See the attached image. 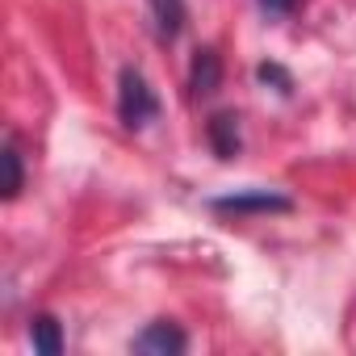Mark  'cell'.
I'll use <instances>...</instances> for the list:
<instances>
[{
  "mask_svg": "<svg viewBox=\"0 0 356 356\" xmlns=\"http://www.w3.org/2000/svg\"><path fill=\"white\" fill-rule=\"evenodd\" d=\"M155 113H159V101H155L147 76L138 67H122V76H118V118H122V126L143 130V126L155 122Z\"/></svg>",
  "mask_w": 356,
  "mask_h": 356,
  "instance_id": "1",
  "label": "cell"
},
{
  "mask_svg": "<svg viewBox=\"0 0 356 356\" xmlns=\"http://www.w3.org/2000/svg\"><path fill=\"white\" fill-rule=\"evenodd\" d=\"M189 348V339H185V331L176 327V323H147L134 339H130V352H138V356H181Z\"/></svg>",
  "mask_w": 356,
  "mask_h": 356,
  "instance_id": "2",
  "label": "cell"
},
{
  "mask_svg": "<svg viewBox=\"0 0 356 356\" xmlns=\"http://www.w3.org/2000/svg\"><path fill=\"white\" fill-rule=\"evenodd\" d=\"M214 210L218 214H285L293 210L289 197L281 193H268V189H252V193H231V197H214Z\"/></svg>",
  "mask_w": 356,
  "mask_h": 356,
  "instance_id": "3",
  "label": "cell"
},
{
  "mask_svg": "<svg viewBox=\"0 0 356 356\" xmlns=\"http://www.w3.org/2000/svg\"><path fill=\"white\" fill-rule=\"evenodd\" d=\"M218 84H222V59L214 47H202L189 67V88H193V97H210V92H218Z\"/></svg>",
  "mask_w": 356,
  "mask_h": 356,
  "instance_id": "4",
  "label": "cell"
},
{
  "mask_svg": "<svg viewBox=\"0 0 356 356\" xmlns=\"http://www.w3.org/2000/svg\"><path fill=\"white\" fill-rule=\"evenodd\" d=\"M147 5H151V22H155V38L159 42H176V38H181L185 17H189L185 0H147Z\"/></svg>",
  "mask_w": 356,
  "mask_h": 356,
  "instance_id": "5",
  "label": "cell"
},
{
  "mask_svg": "<svg viewBox=\"0 0 356 356\" xmlns=\"http://www.w3.org/2000/svg\"><path fill=\"white\" fill-rule=\"evenodd\" d=\"M206 134H210V147H214L218 159H235L239 155V118L231 109L227 113H214L210 126H206Z\"/></svg>",
  "mask_w": 356,
  "mask_h": 356,
  "instance_id": "6",
  "label": "cell"
},
{
  "mask_svg": "<svg viewBox=\"0 0 356 356\" xmlns=\"http://www.w3.org/2000/svg\"><path fill=\"white\" fill-rule=\"evenodd\" d=\"M30 343H34V352H42V356H59V352H63V331H59V318L38 314V318L30 323Z\"/></svg>",
  "mask_w": 356,
  "mask_h": 356,
  "instance_id": "7",
  "label": "cell"
},
{
  "mask_svg": "<svg viewBox=\"0 0 356 356\" xmlns=\"http://www.w3.org/2000/svg\"><path fill=\"white\" fill-rule=\"evenodd\" d=\"M0 163H5V202H13L22 189H26V172H22V151H17V138L9 134L5 138V151H0Z\"/></svg>",
  "mask_w": 356,
  "mask_h": 356,
  "instance_id": "8",
  "label": "cell"
},
{
  "mask_svg": "<svg viewBox=\"0 0 356 356\" xmlns=\"http://www.w3.org/2000/svg\"><path fill=\"white\" fill-rule=\"evenodd\" d=\"M256 76H260V84H273L277 92H289V88H293V76H289L281 63H260Z\"/></svg>",
  "mask_w": 356,
  "mask_h": 356,
  "instance_id": "9",
  "label": "cell"
},
{
  "mask_svg": "<svg viewBox=\"0 0 356 356\" xmlns=\"http://www.w3.org/2000/svg\"><path fill=\"white\" fill-rule=\"evenodd\" d=\"M260 9H264L268 17H289V13L298 9V0H260Z\"/></svg>",
  "mask_w": 356,
  "mask_h": 356,
  "instance_id": "10",
  "label": "cell"
}]
</instances>
